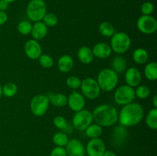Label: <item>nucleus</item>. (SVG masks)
Listing matches in <instances>:
<instances>
[{
	"label": "nucleus",
	"mask_w": 157,
	"mask_h": 156,
	"mask_svg": "<svg viewBox=\"0 0 157 156\" xmlns=\"http://www.w3.org/2000/svg\"><path fill=\"white\" fill-rule=\"evenodd\" d=\"M99 33L105 38H111L115 33V28L113 24L109 21H103L98 27Z\"/></svg>",
	"instance_id": "27"
},
{
	"label": "nucleus",
	"mask_w": 157,
	"mask_h": 156,
	"mask_svg": "<svg viewBox=\"0 0 157 156\" xmlns=\"http://www.w3.org/2000/svg\"><path fill=\"white\" fill-rule=\"evenodd\" d=\"M135 91V96L140 99H147L151 94L150 88L147 85H139L136 87Z\"/></svg>",
	"instance_id": "31"
},
{
	"label": "nucleus",
	"mask_w": 157,
	"mask_h": 156,
	"mask_svg": "<svg viewBox=\"0 0 157 156\" xmlns=\"http://www.w3.org/2000/svg\"><path fill=\"white\" fill-rule=\"evenodd\" d=\"M93 120L101 127H110L118 122V110L110 104H101L92 111Z\"/></svg>",
	"instance_id": "2"
},
{
	"label": "nucleus",
	"mask_w": 157,
	"mask_h": 156,
	"mask_svg": "<svg viewBox=\"0 0 157 156\" xmlns=\"http://www.w3.org/2000/svg\"><path fill=\"white\" fill-rule=\"evenodd\" d=\"M57 66L58 69L61 73H69L75 66V61L71 56L64 54L58 58Z\"/></svg>",
	"instance_id": "19"
},
{
	"label": "nucleus",
	"mask_w": 157,
	"mask_h": 156,
	"mask_svg": "<svg viewBox=\"0 0 157 156\" xmlns=\"http://www.w3.org/2000/svg\"><path fill=\"white\" fill-rule=\"evenodd\" d=\"M133 61L137 64H145L149 60V53L146 49L143 47H138L135 49L132 54Z\"/></svg>",
	"instance_id": "24"
},
{
	"label": "nucleus",
	"mask_w": 157,
	"mask_h": 156,
	"mask_svg": "<svg viewBox=\"0 0 157 156\" xmlns=\"http://www.w3.org/2000/svg\"><path fill=\"white\" fill-rule=\"evenodd\" d=\"M81 93L85 99H96L101 95V90L97 82L96 79L93 77H86L81 80Z\"/></svg>",
	"instance_id": "6"
},
{
	"label": "nucleus",
	"mask_w": 157,
	"mask_h": 156,
	"mask_svg": "<svg viewBox=\"0 0 157 156\" xmlns=\"http://www.w3.org/2000/svg\"><path fill=\"white\" fill-rule=\"evenodd\" d=\"M47 13V5L44 0H31L26 7V15L29 21H41Z\"/></svg>",
	"instance_id": "5"
},
{
	"label": "nucleus",
	"mask_w": 157,
	"mask_h": 156,
	"mask_svg": "<svg viewBox=\"0 0 157 156\" xmlns=\"http://www.w3.org/2000/svg\"><path fill=\"white\" fill-rule=\"evenodd\" d=\"M136 28L144 35H153L157 30V21L152 15H142L136 21Z\"/></svg>",
	"instance_id": "10"
},
{
	"label": "nucleus",
	"mask_w": 157,
	"mask_h": 156,
	"mask_svg": "<svg viewBox=\"0 0 157 156\" xmlns=\"http://www.w3.org/2000/svg\"><path fill=\"white\" fill-rule=\"evenodd\" d=\"M43 23L48 27H55L58 24V17L52 12H47L41 20Z\"/></svg>",
	"instance_id": "33"
},
{
	"label": "nucleus",
	"mask_w": 157,
	"mask_h": 156,
	"mask_svg": "<svg viewBox=\"0 0 157 156\" xmlns=\"http://www.w3.org/2000/svg\"><path fill=\"white\" fill-rule=\"evenodd\" d=\"M85 135L90 139H98L103 134V127L97 123H91L85 130Z\"/></svg>",
	"instance_id": "25"
},
{
	"label": "nucleus",
	"mask_w": 157,
	"mask_h": 156,
	"mask_svg": "<svg viewBox=\"0 0 157 156\" xmlns=\"http://www.w3.org/2000/svg\"><path fill=\"white\" fill-rule=\"evenodd\" d=\"M144 76L148 80L156 81L157 80V64L154 61L148 63L144 67Z\"/></svg>",
	"instance_id": "26"
},
{
	"label": "nucleus",
	"mask_w": 157,
	"mask_h": 156,
	"mask_svg": "<svg viewBox=\"0 0 157 156\" xmlns=\"http://www.w3.org/2000/svg\"><path fill=\"white\" fill-rule=\"evenodd\" d=\"M53 124L58 129L63 132L65 134H71L73 132L74 128L72 125H70L67 119L62 116H56L53 119Z\"/></svg>",
	"instance_id": "22"
},
{
	"label": "nucleus",
	"mask_w": 157,
	"mask_h": 156,
	"mask_svg": "<svg viewBox=\"0 0 157 156\" xmlns=\"http://www.w3.org/2000/svg\"><path fill=\"white\" fill-rule=\"evenodd\" d=\"M50 103L45 94H38L33 96L30 102V110L32 114L37 117H41L47 113Z\"/></svg>",
	"instance_id": "9"
},
{
	"label": "nucleus",
	"mask_w": 157,
	"mask_h": 156,
	"mask_svg": "<svg viewBox=\"0 0 157 156\" xmlns=\"http://www.w3.org/2000/svg\"><path fill=\"white\" fill-rule=\"evenodd\" d=\"M48 98L49 103L52 104V106L58 108H61L67 103V96L64 93H54V92H48L47 94Z\"/></svg>",
	"instance_id": "20"
},
{
	"label": "nucleus",
	"mask_w": 157,
	"mask_h": 156,
	"mask_svg": "<svg viewBox=\"0 0 157 156\" xmlns=\"http://www.w3.org/2000/svg\"><path fill=\"white\" fill-rule=\"evenodd\" d=\"M136 96H135L134 89L127 84L117 87L113 93L114 102L121 106L133 102Z\"/></svg>",
	"instance_id": "7"
},
{
	"label": "nucleus",
	"mask_w": 157,
	"mask_h": 156,
	"mask_svg": "<svg viewBox=\"0 0 157 156\" xmlns=\"http://www.w3.org/2000/svg\"><path fill=\"white\" fill-rule=\"evenodd\" d=\"M32 28V23L29 21L27 20H23L18 22V24H17V31L19 34H21V35H29V34H31Z\"/></svg>",
	"instance_id": "32"
},
{
	"label": "nucleus",
	"mask_w": 157,
	"mask_h": 156,
	"mask_svg": "<svg viewBox=\"0 0 157 156\" xmlns=\"http://www.w3.org/2000/svg\"><path fill=\"white\" fill-rule=\"evenodd\" d=\"M92 52L94 58L98 59H107L110 58L112 54V49L110 44L104 42H98L92 48Z\"/></svg>",
	"instance_id": "17"
},
{
	"label": "nucleus",
	"mask_w": 157,
	"mask_h": 156,
	"mask_svg": "<svg viewBox=\"0 0 157 156\" xmlns=\"http://www.w3.org/2000/svg\"><path fill=\"white\" fill-rule=\"evenodd\" d=\"M48 34V27L42 22V21H37L34 22L32 24V32L31 35L32 37V39L36 40V41H41L44 39Z\"/></svg>",
	"instance_id": "18"
},
{
	"label": "nucleus",
	"mask_w": 157,
	"mask_h": 156,
	"mask_svg": "<svg viewBox=\"0 0 157 156\" xmlns=\"http://www.w3.org/2000/svg\"><path fill=\"white\" fill-rule=\"evenodd\" d=\"M93 122L92 112L85 109L75 112L72 117V126L78 131H84Z\"/></svg>",
	"instance_id": "8"
},
{
	"label": "nucleus",
	"mask_w": 157,
	"mask_h": 156,
	"mask_svg": "<svg viewBox=\"0 0 157 156\" xmlns=\"http://www.w3.org/2000/svg\"><path fill=\"white\" fill-rule=\"evenodd\" d=\"M69 139L68 136L63 132H58L55 133L52 137V142L56 146L58 147H65L68 142Z\"/></svg>",
	"instance_id": "29"
},
{
	"label": "nucleus",
	"mask_w": 157,
	"mask_h": 156,
	"mask_svg": "<svg viewBox=\"0 0 157 156\" xmlns=\"http://www.w3.org/2000/svg\"><path fill=\"white\" fill-rule=\"evenodd\" d=\"M111 69L114 70L118 75L124 73L127 69V63L124 57L118 55L113 58L111 61Z\"/></svg>",
	"instance_id": "23"
},
{
	"label": "nucleus",
	"mask_w": 157,
	"mask_h": 156,
	"mask_svg": "<svg viewBox=\"0 0 157 156\" xmlns=\"http://www.w3.org/2000/svg\"><path fill=\"white\" fill-rule=\"evenodd\" d=\"M103 156H117V154L114 151H110V150H106Z\"/></svg>",
	"instance_id": "40"
},
{
	"label": "nucleus",
	"mask_w": 157,
	"mask_h": 156,
	"mask_svg": "<svg viewBox=\"0 0 157 156\" xmlns=\"http://www.w3.org/2000/svg\"><path fill=\"white\" fill-rule=\"evenodd\" d=\"M8 21V15L6 12L0 11V26L6 24Z\"/></svg>",
	"instance_id": "38"
},
{
	"label": "nucleus",
	"mask_w": 157,
	"mask_h": 156,
	"mask_svg": "<svg viewBox=\"0 0 157 156\" xmlns=\"http://www.w3.org/2000/svg\"><path fill=\"white\" fill-rule=\"evenodd\" d=\"M96 80L101 91L112 92L117 86L119 75L111 68H104L99 71Z\"/></svg>",
	"instance_id": "3"
},
{
	"label": "nucleus",
	"mask_w": 157,
	"mask_h": 156,
	"mask_svg": "<svg viewBox=\"0 0 157 156\" xmlns=\"http://www.w3.org/2000/svg\"><path fill=\"white\" fill-rule=\"evenodd\" d=\"M153 108H157V95H154L153 98Z\"/></svg>",
	"instance_id": "41"
},
{
	"label": "nucleus",
	"mask_w": 157,
	"mask_h": 156,
	"mask_svg": "<svg viewBox=\"0 0 157 156\" xmlns=\"http://www.w3.org/2000/svg\"><path fill=\"white\" fill-rule=\"evenodd\" d=\"M6 1H7L8 2H9V4H10V3H12V2H15V1H16V0H6Z\"/></svg>",
	"instance_id": "43"
},
{
	"label": "nucleus",
	"mask_w": 157,
	"mask_h": 156,
	"mask_svg": "<svg viewBox=\"0 0 157 156\" xmlns=\"http://www.w3.org/2000/svg\"><path fill=\"white\" fill-rule=\"evenodd\" d=\"M2 96V86L0 84V99H1Z\"/></svg>",
	"instance_id": "42"
},
{
	"label": "nucleus",
	"mask_w": 157,
	"mask_h": 156,
	"mask_svg": "<svg viewBox=\"0 0 157 156\" xmlns=\"http://www.w3.org/2000/svg\"><path fill=\"white\" fill-rule=\"evenodd\" d=\"M144 118V109L138 102H132L123 106L118 112V122L120 125L128 128L138 125Z\"/></svg>",
	"instance_id": "1"
},
{
	"label": "nucleus",
	"mask_w": 157,
	"mask_h": 156,
	"mask_svg": "<svg viewBox=\"0 0 157 156\" xmlns=\"http://www.w3.org/2000/svg\"><path fill=\"white\" fill-rule=\"evenodd\" d=\"M50 156H67V152L64 147L55 146L52 150L50 153Z\"/></svg>",
	"instance_id": "37"
},
{
	"label": "nucleus",
	"mask_w": 157,
	"mask_h": 156,
	"mask_svg": "<svg viewBox=\"0 0 157 156\" xmlns=\"http://www.w3.org/2000/svg\"><path fill=\"white\" fill-rule=\"evenodd\" d=\"M67 156H85V146L81 141L77 139H69L68 142L64 147Z\"/></svg>",
	"instance_id": "14"
},
{
	"label": "nucleus",
	"mask_w": 157,
	"mask_h": 156,
	"mask_svg": "<svg viewBox=\"0 0 157 156\" xmlns=\"http://www.w3.org/2000/svg\"><path fill=\"white\" fill-rule=\"evenodd\" d=\"M154 5L151 2H145L141 6V13L144 15H152L154 12Z\"/></svg>",
	"instance_id": "36"
},
{
	"label": "nucleus",
	"mask_w": 157,
	"mask_h": 156,
	"mask_svg": "<svg viewBox=\"0 0 157 156\" xmlns=\"http://www.w3.org/2000/svg\"><path fill=\"white\" fill-rule=\"evenodd\" d=\"M24 51L29 59L38 60L42 54V47L38 41L29 39L25 43Z\"/></svg>",
	"instance_id": "13"
},
{
	"label": "nucleus",
	"mask_w": 157,
	"mask_h": 156,
	"mask_svg": "<svg viewBox=\"0 0 157 156\" xmlns=\"http://www.w3.org/2000/svg\"><path fill=\"white\" fill-rule=\"evenodd\" d=\"M124 80L127 85L133 88L138 87L142 80V74L140 70L134 67H129L124 72Z\"/></svg>",
	"instance_id": "15"
},
{
	"label": "nucleus",
	"mask_w": 157,
	"mask_h": 156,
	"mask_svg": "<svg viewBox=\"0 0 157 156\" xmlns=\"http://www.w3.org/2000/svg\"><path fill=\"white\" fill-rule=\"evenodd\" d=\"M110 47L112 51L117 54H124L130 50L131 47V38L125 32H115L110 38Z\"/></svg>",
	"instance_id": "4"
},
{
	"label": "nucleus",
	"mask_w": 157,
	"mask_h": 156,
	"mask_svg": "<svg viewBox=\"0 0 157 156\" xmlns=\"http://www.w3.org/2000/svg\"><path fill=\"white\" fill-rule=\"evenodd\" d=\"M81 78L77 76H71L66 80V85L69 89L73 90H76L80 88L81 84Z\"/></svg>",
	"instance_id": "35"
},
{
	"label": "nucleus",
	"mask_w": 157,
	"mask_h": 156,
	"mask_svg": "<svg viewBox=\"0 0 157 156\" xmlns=\"http://www.w3.org/2000/svg\"><path fill=\"white\" fill-rule=\"evenodd\" d=\"M9 3L6 0H0V11L6 12L9 9Z\"/></svg>",
	"instance_id": "39"
},
{
	"label": "nucleus",
	"mask_w": 157,
	"mask_h": 156,
	"mask_svg": "<svg viewBox=\"0 0 157 156\" xmlns=\"http://www.w3.org/2000/svg\"><path fill=\"white\" fill-rule=\"evenodd\" d=\"M128 137L129 132L127 128L121 125L115 126L112 131V142H113V145H115L116 146L121 147L125 145Z\"/></svg>",
	"instance_id": "16"
},
{
	"label": "nucleus",
	"mask_w": 157,
	"mask_h": 156,
	"mask_svg": "<svg viewBox=\"0 0 157 156\" xmlns=\"http://www.w3.org/2000/svg\"><path fill=\"white\" fill-rule=\"evenodd\" d=\"M67 105L73 112H78L84 110L86 105V100L84 96L79 92L73 90L67 96Z\"/></svg>",
	"instance_id": "12"
},
{
	"label": "nucleus",
	"mask_w": 157,
	"mask_h": 156,
	"mask_svg": "<svg viewBox=\"0 0 157 156\" xmlns=\"http://www.w3.org/2000/svg\"><path fill=\"white\" fill-rule=\"evenodd\" d=\"M38 63L42 67L46 69H49L53 67L54 59L52 56L47 54H42L38 59Z\"/></svg>",
	"instance_id": "34"
},
{
	"label": "nucleus",
	"mask_w": 157,
	"mask_h": 156,
	"mask_svg": "<svg viewBox=\"0 0 157 156\" xmlns=\"http://www.w3.org/2000/svg\"><path fill=\"white\" fill-rule=\"evenodd\" d=\"M18 86L15 83H6L2 87V96L7 98L14 97L18 93Z\"/></svg>",
	"instance_id": "30"
},
{
	"label": "nucleus",
	"mask_w": 157,
	"mask_h": 156,
	"mask_svg": "<svg viewBox=\"0 0 157 156\" xmlns=\"http://www.w3.org/2000/svg\"><path fill=\"white\" fill-rule=\"evenodd\" d=\"M147 127L152 130L157 129V108H153L148 112L145 119Z\"/></svg>",
	"instance_id": "28"
},
{
	"label": "nucleus",
	"mask_w": 157,
	"mask_h": 156,
	"mask_svg": "<svg viewBox=\"0 0 157 156\" xmlns=\"http://www.w3.org/2000/svg\"><path fill=\"white\" fill-rule=\"evenodd\" d=\"M87 156H103L106 151V145L101 138L89 140L85 146Z\"/></svg>",
	"instance_id": "11"
},
{
	"label": "nucleus",
	"mask_w": 157,
	"mask_h": 156,
	"mask_svg": "<svg viewBox=\"0 0 157 156\" xmlns=\"http://www.w3.org/2000/svg\"><path fill=\"white\" fill-rule=\"evenodd\" d=\"M77 57L83 64H90L93 62L94 56L92 52V49L88 46H82L80 47L77 53Z\"/></svg>",
	"instance_id": "21"
}]
</instances>
